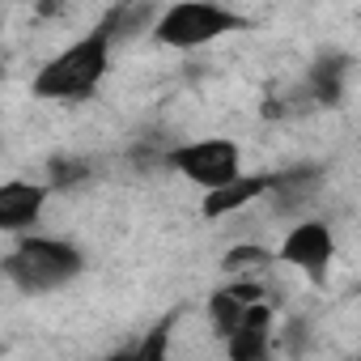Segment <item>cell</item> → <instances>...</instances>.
Returning a JSON list of instances; mask_svg holds the SVG:
<instances>
[{"mask_svg":"<svg viewBox=\"0 0 361 361\" xmlns=\"http://www.w3.org/2000/svg\"><path fill=\"white\" fill-rule=\"evenodd\" d=\"M111 35L102 26H94L85 39H77L73 47H64L56 60H47L35 77V98L43 102H90L98 94V85L111 73Z\"/></svg>","mask_w":361,"mask_h":361,"instance_id":"1","label":"cell"},{"mask_svg":"<svg viewBox=\"0 0 361 361\" xmlns=\"http://www.w3.org/2000/svg\"><path fill=\"white\" fill-rule=\"evenodd\" d=\"M85 268V255L64 238H18V247L5 255V272L22 293H51L77 281Z\"/></svg>","mask_w":361,"mask_h":361,"instance_id":"2","label":"cell"},{"mask_svg":"<svg viewBox=\"0 0 361 361\" xmlns=\"http://www.w3.org/2000/svg\"><path fill=\"white\" fill-rule=\"evenodd\" d=\"M230 30H243V18L234 9H221V5H209V0H183V5H170L157 13L153 22V39L161 47H178V51H192V47H204Z\"/></svg>","mask_w":361,"mask_h":361,"instance_id":"3","label":"cell"},{"mask_svg":"<svg viewBox=\"0 0 361 361\" xmlns=\"http://www.w3.org/2000/svg\"><path fill=\"white\" fill-rule=\"evenodd\" d=\"M170 170H178L183 178H192L196 188L204 192H217L226 183H234V178L243 174V153L234 140L226 136H209V140H192V145H178L161 157Z\"/></svg>","mask_w":361,"mask_h":361,"instance_id":"4","label":"cell"},{"mask_svg":"<svg viewBox=\"0 0 361 361\" xmlns=\"http://www.w3.org/2000/svg\"><path fill=\"white\" fill-rule=\"evenodd\" d=\"M281 264H289V268H302V272H310V276H323V268L331 264V255H336V238H331V230L323 226V221H302V226H293L289 234H285V243H281V251H272Z\"/></svg>","mask_w":361,"mask_h":361,"instance_id":"5","label":"cell"},{"mask_svg":"<svg viewBox=\"0 0 361 361\" xmlns=\"http://www.w3.org/2000/svg\"><path fill=\"white\" fill-rule=\"evenodd\" d=\"M51 188L47 183H26V178H13V183H0V234H22L43 217Z\"/></svg>","mask_w":361,"mask_h":361,"instance_id":"6","label":"cell"},{"mask_svg":"<svg viewBox=\"0 0 361 361\" xmlns=\"http://www.w3.org/2000/svg\"><path fill=\"white\" fill-rule=\"evenodd\" d=\"M268 188H272V174H238L234 183H226V188H217V192H204V204H200V213H204L209 221H217V217H230V213L247 209L251 200H259Z\"/></svg>","mask_w":361,"mask_h":361,"instance_id":"7","label":"cell"},{"mask_svg":"<svg viewBox=\"0 0 361 361\" xmlns=\"http://www.w3.org/2000/svg\"><path fill=\"white\" fill-rule=\"evenodd\" d=\"M153 22H157V9L153 5H115V9H106V18L98 22L106 35H111V43L115 39H132V35H145V30H153Z\"/></svg>","mask_w":361,"mask_h":361,"instance_id":"8","label":"cell"},{"mask_svg":"<svg viewBox=\"0 0 361 361\" xmlns=\"http://www.w3.org/2000/svg\"><path fill=\"white\" fill-rule=\"evenodd\" d=\"M348 73V60L344 56H331V60H319L310 68V98L323 102V106H336L340 102V81Z\"/></svg>","mask_w":361,"mask_h":361,"instance_id":"9","label":"cell"},{"mask_svg":"<svg viewBox=\"0 0 361 361\" xmlns=\"http://www.w3.org/2000/svg\"><path fill=\"white\" fill-rule=\"evenodd\" d=\"M174 323H178V310H170L166 319H157L145 331V340L132 348V361H170V331H174Z\"/></svg>","mask_w":361,"mask_h":361,"instance_id":"10","label":"cell"},{"mask_svg":"<svg viewBox=\"0 0 361 361\" xmlns=\"http://www.w3.org/2000/svg\"><path fill=\"white\" fill-rule=\"evenodd\" d=\"M243 302L230 293V289H217L213 298H209V319H213V331L226 340V336H234L238 327H243Z\"/></svg>","mask_w":361,"mask_h":361,"instance_id":"11","label":"cell"},{"mask_svg":"<svg viewBox=\"0 0 361 361\" xmlns=\"http://www.w3.org/2000/svg\"><path fill=\"white\" fill-rule=\"evenodd\" d=\"M226 357L230 361H272V340L264 331H234L226 336Z\"/></svg>","mask_w":361,"mask_h":361,"instance_id":"12","label":"cell"},{"mask_svg":"<svg viewBox=\"0 0 361 361\" xmlns=\"http://www.w3.org/2000/svg\"><path fill=\"white\" fill-rule=\"evenodd\" d=\"M272 264H276V255L268 247H259V243H243V247L226 251V272H238V276H251V272L272 268Z\"/></svg>","mask_w":361,"mask_h":361,"instance_id":"13","label":"cell"},{"mask_svg":"<svg viewBox=\"0 0 361 361\" xmlns=\"http://www.w3.org/2000/svg\"><path fill=\"white\" fill-rule=\"evenodd\" d=\"M47 170H51V183H47V188H73V183H81V178H90L94 166H90L85 157H64V153H60V157H51Z\"/></svg>","mask_w":361,"mask_h":361,"instance_id":"14","label":"cell"},{"mask_svg":"<svg viewBox=\"0 0 361 361\" xmlns=\"http://www.w3.org/2000/svg\"><path fill=\"white\" fill-rule=\"evenodd\" d=\"M281 336H285L281 344H285L289 357H306V348H310V327H306V319H293Z\"/></svg>","mask_w":361,"mask_h":361,"instance_id":"15","label":"cell"},{"mask_svg":"<svg viewBox=\"0 0 361 361\" xmlns=\"http://www.w3.org/2000/svg\"><path fill=\"white\" fill-rule=\"evenodd\" d=\"M102 361H132V348H123V353H111V357H102Z\"/></svg>","mask_w":361,"mask_h":361,"instance_id":"16","label":"cell"}]
</instances>
